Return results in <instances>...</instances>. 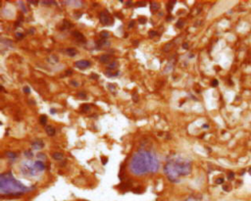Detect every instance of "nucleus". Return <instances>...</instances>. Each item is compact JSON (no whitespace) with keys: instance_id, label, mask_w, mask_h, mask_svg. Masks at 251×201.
Masks as SVG:
<instances>
[{"instance_id":"37998d69","label":"nucleus","mask_w":251,"mask_h":201,"mask_svg":"<svg viewBox=\"0 0 251 201\" xmlns=\"http://www.w3.org/2000/svg\"><path fill=\"white\" fill-rule=\"evenodd\" d=\"M127 5H131V1H127Z\"/></svg>"},{"instance_id":"b1692460","label":"nucleus","mask_w":251,"mask_h":201,"mask_svg":"<svg viewBox=\"0 0 251 201\" xmlns=\"http://www.w3.org/2000/svg\"><path fill=\"white\" fill-rule=\"evenodd\" d=\"M37 158H39V159L41 158V160H45L46 159V156L44 154H42V153H39V154H37Z\"/></svg>"},{"instance_id":"bb28decb","label":"nucleus","mask_w":251,"mask_h":201,"mask_svg":"<svg viewBox=\"0 0 251 201\" xmlns=\"http://www.w3.org/2000/svg\"><path fill=\"white\" fill-rule=\"evenodd\" d=\"M183 21H179L178 24H177V27L178 28H183Z\"/></svg>"},{"instance_id":"a878e982","label":"nucleus","mask_w":251,"mask_h":201,"mask_svg":"<svg viewBox=\"0 0 251 201\" xmlns=\"http://www.w3.org/2000/svg\"><path fill=\"white\" fill-rule=\"evenodd\" d=\"M149 36H150L151 37H154L155 36H157V33L155 32V30H150V32H149Z\"/></svg>"},{"instance_id":"5701e85b","label":"nucleus","mask_w":251,"mask_h":201,"mask_svg":"<svg viewBox=\"0 0 251 201\" xmlns=\"http://www.w3.org/2000/svg\"><path fill=\"white\" fill-rule=\"evenodd\" d=\"M173 46V43H169V44H167L165 47H164V50L165 51H169L170 50V48Z\"/></svg>"},{"instance_id":"ea45409f","label":"nucleus","mask_w":251,"mask_h":201,"mask_svg":"<svg viewBox=\"0 0 251 201\" xmlns=\"http://www.w3.org/2000/svg\"><path fill=\"white\" fill-rule=\"evenodd\" d=\"M50 112H51V114H55V113H56V110H55V109H51Z\"/></svg>"},{"instance_id":"9b49d317","label":"nucleus","mask_w":251,"mask_h":201,"mask_svg":"<svg viewBox=\"0 0 251 201\" xmlns=\"http://www.w3.org/2000/svg\"><path fill=\"white\" fill-rule=\"evenodd\" d=\"M52 158L54 160H62L63 159V154L59 153V152H55V153L52 154Z\"/></svg>"},{"instance_id":"f03ea898","label":"nucleus","mask_w":251,"mask_h":201,"mask_svg":"<svg viewBox=\"0 0 251 201\" xmlns=\"http://www.w3.org/2000/svg\"><path fill=\"white\" fill-rule=\"evenodd\" d=\"M191 161L180 154H172L168 157L167 164L164 167L167 178L172 182H178L180 177L188 176L191 173Z\"/></svg>"},{"instance_id":"9d476101","label":"nucleus","mask_w":251,"mask_h":201,"mask_svg":"<svg viewBox=\"0 0 251 201\" xmlns=\"http://www.w3.org/2000/svg\"><path fill=\"white\" fill-rule=\"evenodd\" d=\"M66 52H67V54L69 56H71V57H74V56L77 55V51L76 49H74V48H68V49H66Z\"/></svg>"},{"instance_id":"ddd939ff","label":"nucleus","mask_w":251,"mask_h":201,"mask_svg":"<svg viewBox=\"0 0 251 201\" xmlns=\"http://www.w3.org/2000/svg\"><path fill=\"white\" fill-rule=\"evenodd\" d=\"M6 155H7V157H8V158H9V159H11V160H15V159L17 158V156H18V155H17L16 153H14V152H11V151L7 152V153H6Z\"/></svg>"},{"instance_id":"6e6552de","label":"nucleus","mask_w":251,"mask_h":201,"mask_svg":"<svg viewBox=\"0 0 251 201\" xmlns=\"http://www.w3.org/2000/svg\"><path fill=\"white\" fill-rule=\"evenodd\" d=\"M45 132L47 133V134L49 135V137H53V135H55L56 130L52 126H47L45 128Z\"/></svg>"},{"instance_id":"72a5a7b5","label":"nucleus","mask_w":251,"mask_h":201,"mask_svg":"<svg viewBox=\"0 0 251 201\" xmlns=\"http://www.w3.org/2000/svg\"><path fill=\"white\" fill-rule=\"evenodd\" d=\"M134 26V21H131V23H130V26H129V28H133Z\"/></svg>"},{"instance_id":"f704fd0d","label":"nucleus","mask_w":251,"mask_h":201,"mask_svg":"<svg viewBox=\"0 0 251 201\" xmlns=\"http://www.w3.org/2000/svg\"><path fill=\"white\" fill-rule=\"evenodd\" d=\"M139 22H140V23H142V24H145V22H146V20H145L144 18H142V19H139Z\"/></svg>"},{"instance_id":"473e14b6","label":"nucleus","mask_w":251,"mask_h":201,"mask_svg":"<svg viewBox=\"0 0 251 201\" xmlns=\"http://www.w3.org/2000/svg\"><path fill=\"white\" fill-rule=\"evenodd\" d=\"M71 84H72L73 85H75V86H78V82L75 81H71Z\"/></svg>"},{"instance_id":"2f4dec72","label":"nucleus","mask_w":251,"mask_h":201,"mask_svg":"<svg viewBox=\"0 0 251 201\" xmlns=\"http://www.w3.org/2000/svg\"><path fill=\"white\" fill-rule=\"evenodd\" d=\"M30 3H33V4H34V5H37V4L39 2V1H37V0H32V1H29Z\"/></svg>"},{"instance_id":"f257e3e1","label":"nucleus","mask_w":251,"mask_h":201,"mask_svg":"<svg viewBox=\"0 0 251 201\" xmlns=\"http://www.w3.org/2000/svg\"><path fill=\"white\" fill-rule=\"evenodd\" d=\"M160 167V161L155 152L140 149L133 155L129 164L131 174L141 176L148 173H156Z\"/></svg>"},{"instance_id":"a211bd4d","label":"nucleus","mask_w":251,"mask_h":201,"mask_svg":"<svg viewBox=\"0 0 251 201\" xmlns=\"http://www.w3.org/2000/svg\"><path fill=\"white\" fill-rule=\"evenodd\" d=\"M150 6H151V10L155 11V10L158 9V8H159V4H157L156 2H152V3L150 4Z\"/></svg>"},{"instance_id":"58836bf2","label":"nucleus","mask_w":251,"mask_h":201,"mask_svg":"<svg viewBox=\"0 0 251 201\" xmlns=\"http://www.w3.org/2000/svg\"><path fill=\"white\" fill-rule=\"evenodd\" d=\"M90 78H98V76H97V75H92Z\"/></svg>"},{"instance_id":"0eeeda50","label":"nucleus","mask_w":251,"mask_h":201,"mask_svg":"<svg viewBox=\"0 0 251 201\" xmlns=\"http://www.w3.org/2000/svg\"><path fill=\"white\" fill-rule=\"evenodd\" d=\"M32 147L33 149L36 150H39V149H42L43 147H44V143H43L41 140H37V141H34L32 143Z\"/></svg>"},{"instance_id":"1a4fd4ad","label":"nucleus","mask_w":251,"mask_h":201,"mask_svg":"<svg viewBox=\"0 0 251 201\" xmlns=\"http://www.w3.org/2000/svg\"><path fill=\"white\" fill-rule=\"evenodd\" d=\"M110 60H111V56L107 55V54L102 55L100 57V62H102V63H109Z\"/></svg>"},{"instance_id":"dca6fc26","label":"nucleus","mask_w":251,"mask_h":201,"mask_svg":"<svg viewBox=\"0 0 251 201\" xmlns=\"http://www.w3.org/2000/svg\"><path fill=\"white\" fill-rule=\"evenodd\" d=\"M175 3H176V1H170L168 4H167V8H168V11L169 12L173 10V7L175 5Z\"/></svg>"},{"instance_id":"39448f33","label":"nucleus","mask_w":251,"mask_h":201,"mask_svg":"<svg viewBox=\"0 0 251 201\" xmlns=\"http://www.w3.org/2000/svg\"><path fill=\"white\" fill-rule=\"evenodd\" d=\"M100 23L102 24L103 26H109L110 24L112 23L111 16H110V14L107 11H103L100 14Z\"/></svg>"},{"instance_id":"393cba45","label":"nucleus","mask_w":251,"mask_h":201,"mask_svg":"<svg viewBox=\"0 0 251 201\" xmlns=\"http://www.w3.org/2000/svg\"><path fill=\"white\" fill-rule=\"evenodd\" d=\"M101 36L104 37V38H107V37H109V33L107 32H102L101 33Z\"/></svg>"},{"instance_id":"c85d7f7f","label":"nucleus","mask_w":251,"mask_h":201,"mask_svg":"<svg viewBox=\"0 0 251 201\" xmlns=\"http://www.w3.org/2000/svg\"><path fill=\"white\" fill-rule=\"evenodd\" d=\"M216 182L219 183V185H220V183H223L224 182V178H218V180L216 181Z\"/></svg>"},{"instance_id":"7c9ffc66","label":"nucleus","mask_w":251,"mask_h":201,"mask_svg":"<svg viewBox=\"0 0 251 201\" xmlns=\"http://www.w3.org/2000/svg\"><path fill=\"white\" fill-rule=\"evenodd\" d=\"M212 85H213V86H217V85H218V81H217V80H214V81H212Z\"/></svg>"},{"instance_id":"7ed1b4c3","label":"nucleus","mask_w":251,"mask_h":201,"mask_svg":"<svg viewBox=\"0 0 251 201\" xmlns=\"http://www.w3.org/2000/svg\"><path fill=\"white\" fill-rule=\"evenodd\" d=\"M33 187H28L17 181L11 172L0 176V192L2 196H20L30 192Z\"/></svg>"},{"instance_id":"2eb2a0df","label":"nucleus","mask_w":251,"mask_h":201,"mask_svg":"<svg viewBox=\"0 0 251 201\" xmlns=\"http://www.w3.org/2000/svg\"><path fill=\"white\" fill-rule=\"evenodd\" d=\"M72 27V24L70 23L68 21H64V24H63V27H62V29H69Z\"/></svg>"},{"instance_id":"f8f14e48","label":"nucleus","mask_w":251,"mask_h":201,"mask_svg":"<svg viewBox=\"0 0 251 201\" xmlns=\"http://www.w3.org/2000/svg\"><path fill=\"white\" fill-rule=\"evenodd\" d=\"M73 36L76 37L77 39H78V40H83V39H85V36H83L82 34L81 33H78V32H74L73 33Z\"/></svg>"},{"instance_id":"423d86ee","label":"nucleus","mask_w":251,"mask_h":201,"mask_svg":"<svg viewBox=\"0 0 251 201\" xmlns=\"http://www.w3.org/2000/svg\"><path fill=\"white\" fill-rule=\"evenodd\" d=\"M75 65H76V67H78V69L85 70L89 68L91 66V63L87 60H80V61H77V62L75 63Z\"/></svg>"},{"instance_id":"412c9836","label":"nucleus","mask_w":251,"mask_h":201,"mask_svg":"<svg viewBox=\"0 0 251 201\" xmlns=\"http://www.w3.org/2000/svg\"><path fill=\"white\" fill-rule=\"evenodd\" d=\"M78 96L80 98L85 99V98L86 97V94H85V92H78Z\"/></svg>"},{"instance_id":"aec40b11","label":"nucleus","mask_w":251,"mask_h":201,"mask_svg":"<svg viewBox=\"0 0 251 201\" xmlns=\"http://www.w3.org/2000/svg\"><path fill=\"white\" fill-rule=\"evenodd\" d=\"M89 106L87 105V104H85V105H82V112H85V111H89Z\"/></svg>"},{"instance_id":"e433bc0d","label":"nucleus","mask_w":251,"mask_h":201,"mask_svg":"<svg viewBox=\"0 0 251 201\" xmlns=\"http://www.w3.org/2000/svg\"><path fill=\"white\" fill-rule=\"evenodd\" d=\"M16 36H18V37H20V38H21V37H23V34H21L20 33H16Z\"/></svg>"},{"instance_id":"f3484780","label":"nucleus","mask_w":251,"mask_h":201,"mask_svg":"<svg viewBox=\"0 0 251 201\" xmlns=\"http://www.w3.org/2000/svg\"><path fill=\"white\" fill-rule=\"evenodd\" d=\"M117 66H118V63L116 62V61H114V62H112V63L109 64L108 69H109V70H114L115 68H117Z\"/></svg>"},{"instance_id":"c9c22d12","label":"nucleus","mask_w":251,"mask_h":201,"mask_svg":"<svg viewBox=\"0 0 251 201\" xmlns=\"http://www.w3.org/2000/svg\"><path fill=\"white\" fill-rule=\"evenodd\" d=\"M72 73H73L72 70H68V71H67V75H68V76H69V75H72Z\"/></svg>"},{"instance_id":"cd10ccee","label":"nucleus","mask_w":251,"mask_h":201,"mask_svg":"<svg viewBox=\"0 0 251 201\" xmlns=\"http://www.w3.org/2000/svg\"><path fill=\"white\" fill-rule=\"evenodd\" d=\"M24 91H25L26 93H30V88H29L28 86H25L24 87Z\"/></svg>"},{"instance_id":"a19ab883","label":"nucleus","mask_w":251,"mask_h":201,"mask_svg":"<svg viewBox=\"0 0 251 201\" xmlns=\"http://www.w3.org/2000/svg\"><path fill=\"white\" fill-rule=\"evenodd\" d=\"M233 177H235V176H233V173H231L230 176H228V178H232Z\"/></svg>"},{"instance_id":"79ce46f5","label":"nucleus","mask_w":251,"mask_h":201,"mask_svg":"<svg viewBox=\"0 0 251 201\" xmlns=\"http://www.w3.org/2000/svg\"><path fill=\"white\" fill-rule=\"evenodd\" d=\"M183 47L184 48V49H186V48H187V47H188V44H187V43H184V44L183 45Z\"/></svg>"},{"instance_id":"c03bdc74","label":"nucleus","mask_w":251,"mask_h":201,"mask_svg":"<svg viewBox=\"0 0 251 201\" xmlns=\"http://www.w3.org/2000/svg\"><path fill=\"white\" fill-rule=\"evenodd\" d=\"M203 128H205V129H208V125H204V126H203Z\"/></svg>"},{"instance_id":"4c0bfd02","label":"nucleus","mask_w":251,"mask_h":201,"mask_svg":"<svg viewBox=\"0 0 251 201\" xmlns=\"http://www.w3.org/2000/svg\"><path fill=\"white\" fill-rule=\"evenodd\" d=\"M82 15V13H76V17H77V19H78V17H81Z\"/></svg>"},{"instance_id":"6ab92c4d","label":"nucleus","mask_w":251,"mask_h":201,"mask_svg":"<svg viewBox=\"0 0 251 201\" xmlns=\"http://www.w3.org/2000/svg\"><path fill=\"white\" fill-rule=\"evenodd\" d=\"M25 155L28 157V158H30V159H32L33 158V153H32V151H26L25 152Z\"/></svg>"},{"instance_id":"4468645a","label":"nucleus","mask_w":251,"mask_h":201,"mask_svg":"<svg viewBox=\"0 0 251 201\" xmlns=\"http://www.w3.org/2000/svg\"><path fill=\"white\" fill-rule=\"evenodd\" d=\"M39 122H40L41 125H45L47 123V117L45 115H42L39 118Z\"/></svg>"},{"instance_id":"a18cd8bd","label":"nucleus","mask_w":251,"mask_h":201,"mask_svg":"<svg viewBox=\"0 0 251 201\" xmlns=\"http://www.w3.org/2000/svg\"><path fill=\"white\" fill-rule=\"evenodd\" d=\"M249 173H250V175H251V168L249 169Z\"/></svg>"},{"instance_id":"20e7f679","label":"nucleus","mask_w":251,"mask_h":201,"mask_svg":"<svg viewBox=\"0 0 251 201\" xmlns=\"http://www.w3.org/2000/svg\"><path fill=\"white\" fill-rule=\"evenodd\" d=\"M21 173L23 174L24 176H29V177L36 176V174L37 173L36 169V161L28 160L22 163Z\"/></svg>"},{"instance_id":"c756f323","label":"nucleus","mask_w":251,"mask_h":201,"mask_svg":"<svg viewBox=\"0 0 251 201\" xmlns=\"http://www.w3.org/2000/svg\"><path fill=\"white\" fill-rule=\"evenodd\" d=\"M186 201H198L197 199H195L194 197H188Z\"/></svg>"},{"instance_id":"4be33fe9","label":"nucleus","mask_w":251,"mask_h":201,"mask_svg":"<svg viewBox=\"0 0 251 201\" xmlns=\"http://www.w3.org/2000/svg\"><path fill=\"white\" fill-rule=\"evenodd\" d=\"M42 4H45V5H51V4H56L55 1H41Z\"/></svg>"}]
</instances>
